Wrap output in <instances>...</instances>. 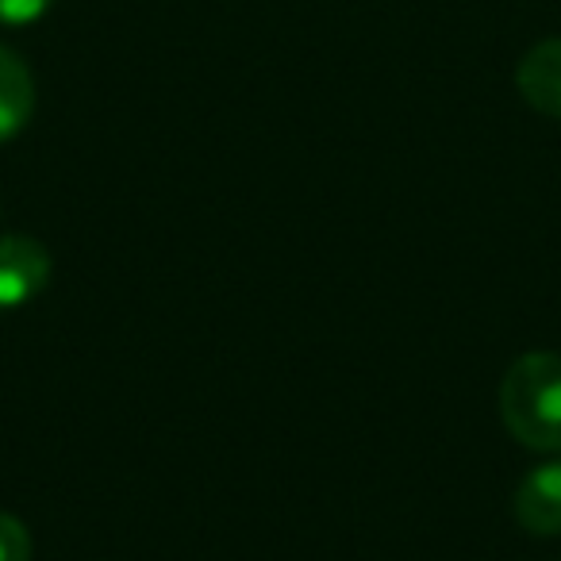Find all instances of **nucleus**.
Segmentation results:
<instances>
[{"mask_svg": "<svg viewBox=\"0 0 561 561\" xmlns=\"http://www.w3.org/2000/svg\"><path fill=\"white\" fill-rule=\"evenodd\" d=\"M55 0H0V27H27L50 12Z\"/></svg>", "mask_w": 561, "mask_h": 561, "instance_id": "0eeeda50", "label": "nucleus"}, {"mask_svg": "<svg viewBox=\"0 0 561 561\" xmlns=\"http://www.w3.org/2000/svg\"><path fill=\"white\" fill-rule=\"evenodd\" d=\"M32 112H35L32 70L9 47H0V142L16 139L27 127V119H32Z\"/></svg>", "mask_w": 561, "mask_h": 561, "instance_id": "39448f33", "label": "nucleus"}, {"mask_svg": "<svg viewBox=\"0 0 561 561\" xmlns=\"http://www.w3.org/2000/svg\"><path fill=\"white\" fill-rule=\"evenodd\" d=\"M50 280V250L32 234L0 239V312L32 305Z\"/></svg>", "mask_w": 561, "mask_h": 561, "instance_id": "f03ea898", "label": "nucleus"}, {"mask_svg": "<svg viewBox=\"0 0 561 561\" xmlns=\"http://www.w3.org/2000/svg\"><path fill=\"white\" fill-rule=\"evenodd\" d=\"M515 89L535 112L561 119V39L530 47L515 66Z\"/></svg>", "mask_w": 561, "mask_h": 561, "instance_id": "20e7f679", "label": "nucleus"}, {"mask_svg": "<svg viewBox=\"0 0 561 561\" xmlns=\"http://www.w3.org/2000/svg\"><path fill=\"white\" fill-rule=\"evenodd\" d=\"M515 519L538 538L561 535V461H542L515 489Z\"/></svg>", "mask_w": 561, "mask_h": 561, "instance_id": "7ed1b4c3", "label": "nucleus"}, {"mask_svg": "<svg viewBox=\"0 0 561 561\" xmlns=\"http://www.w3.org/2000/svg\"><path fill=\"white\" fill-rule=\"evenodd\" d=\"M32 535L12 512H0V561H32Z\"/></svg>", "mask_w": 561, "mask_h": 561, "instance_id": "423d86ee", "label": "nucleus"}, {"mask_svg": "<svg viewBox=\"0 0 561 561\" xmlns=\"http://www.w3.org/2000/svg\"><path fill=\"white\" fill-rule=\"evenodd\" d=\"M500 415L527 450L561 454V354L515 358L500 381Z\"/></svg>", "mask_w": 561, "mask_h": 561, "instance_id": "f257e3e1", "label": "nucleus"}]
</instances>
